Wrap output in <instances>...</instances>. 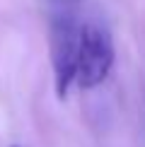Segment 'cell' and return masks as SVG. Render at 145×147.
<instances>
[{
    "mask_svg": "<svg viewBox=\"0 0 145 147\" xmlns=\"http://www.w3.org/2000/svg\"><path fill=\"white\" fill-rule=\"evenodd\" d=\"M77 44H80V24L70 10V3L53 5L51 17V63L53 84L58 99L68 96L70 84L77 75Z\"/></svg>",
    "mask_w": 145,
    "mask_h": 147,
    "instance_id": "6da1fadb",
    "label": "cell"
},
{
    "mask_svg": "<svg viewBox=\"0 0 145 147\" xmlns=\"http://www.w3.org/2000/svg\"><path fill=\"white\" fill-rule=\"evenodd\" d=\"M114 39L102 22L80 24V44H77V75L75 82L82 89H94L109 77L114 68Z\"/></svg>",
    "mask_w": 145,
    "mask_h": 147,
    "instance_id": "7a4b0ae2",
    "label": "cell"
},
{
    "mask_svg": "<svg viewBox=\"0 0 145 147\" xmlns=\"http://www.w3.org/2000/svg\"><path fill=\"white\" fill-rule=\"evenodd\" d=\"M12 147H17V145H12Z\"/></svg>",
    "mask_w": 145,
    "mask_h": 147,
    "instance_id": "3957f363",
    "label": "cell"
}]
</instances>
